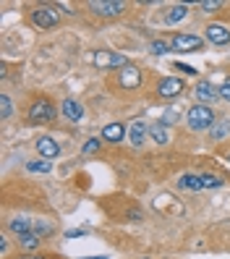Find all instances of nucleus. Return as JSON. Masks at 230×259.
<instances>
[{
	"label": "nucleus",
	"mask_w": 230,
	"mask_h": 259,
	"mask_svg": "<svg viewBox=\"0 0 230 259\" xmlns=\"http://www.w3.org/2000/svg\"><path fill=\"white\" fill-rule=\"evenodd\" d=\"M186 123L194 131H209L214 123H217V118H214L209 105H194V108L186 113Z\"/></svg>",
	"instance_id": "nucleus-1"
},
{
	"label": "nucleus",
	"mask_w": 230,
	"mask_h": 259,
	"mask_svg": "<svg viewBox=\"0 0 230 259\" xmlns=\"http://www.w3.org/2000/svg\"><path fill=\"white\" fill-rule=\"evenodd\" d=\"M58 118V108L48 100V97H39L32 102V108H29V120L32 123H50V120Z\"/></svg>",
	"instance_id": "nucleus-2"
},
{
	"label": "nucleus",
	"mask_w": 230,
	"mask_h": 259,
	"mask_svg": "<svg viewBox=\"0 0 230 259\" xmlns=\"http://www.w3.org/2000/svg\"><path fill=\"white\" fill-rule=\"evenodd\" d=\"M58 21H60V16H58V11L53 6H37V8H32V24L34 26L53 29V26H58Z\"/></svg>",
	"instance_id": "nucleus-3"
},
{
	"label": "nucleus",
	"mask_w": 230,
	"mask_h": 259,
	"mask_svg": "<svg viewBox=\"0 0 230 259\" xmlns=\"http://www.w3.org/2000/svg\"><path fill=\"white\" fill-rule=\"evenodd\" d=\"M91 63L100 66V68H126V66H131L126 55H120V53H107V50L91 55Z\"/></svg>",
	"instance_id": "nucleus-4"
},
{
	"label": "nucleus",
	"mask_w": 230,
	"mask_h": 259,
	"mask_svg": "<svg viewBox=\"0 0 230 259\" xmlns=\"http://www.w3.org/2000/svg\"><path fill=\"white\" fill-rule=\"evenodd\" d=\"M89 8L95 11L97 16L110 19V16H120V13L126 11V3H120V0H91Z\"/></svg>",
	"instance_id": "nucleus-5"
},
{
	"label": "nucleus",
	"mask_w": 230,
	"mask_h": 259,
	"mask_svg": "<svg viewBox=\"0 0 230 259\" xmlns=\"http://www.w3.org/2000/svg\"><path fill=\"white\" fill-rule=\"evenodd\" d=\"M202 39L194 37V34H173L170 37V48L178 50V53H191V50H199L202 48Z\"/></svg>",
	"instance_id": "nucleus-6"
},
{
	"label": "nucleus",
	"mask_w": 230,
	"mask_h": 259,
	"mask_svg": "<svg viewBox=\"0 0 230 259\" xmlns=\"http://www.w3.org/2000/svg\"><path fill=\"white\" fill-rule=\"evenodd\" d=\"M183 89H186V84H183V79H175V76H167V79L160 81L157 87V95L165 97V100H170V97H178Z\"/></svg>",
	"instance_id": "nucleus-7"
},
{
	"label": "nucleus",
	"mask_w": 230,
	"mask_h": 259,
	"mask_svg": "<svg viewBox=\"0 0 230 259\" xmlns=\"http://www.w3.org/2000/svg\"><path fill=\"white\" fill-rule=\"evenodd\" d=\"M194 92H196L199 105H209V102H214V100H220V89L214 87V84H209V81H199Z\"/></svg>",
	"instance_id": "nucleus-8"
},
{
	"label": "nucleus",
	"mask_w": 230,
	"mask_h": 259,
	"mask_svg": "<svg viewBox=\"0 0 230 259\" xmlns=\"http://www.w3.org/2000/svg\"><path fill=\"white\" fill-rule=\"evenodd\" d=\"M37 152H39V157L53 160V157L60 155V144L53 139V136H39V139H37Z\"/></svg>",
	"instance_id": "nucleus-9"
},
{
	"label": "nucleus",
	"mask_w": 230,
	"mask_h": 259,
	"mask_svg": "<svg viewBox=\"0 0 230 259\" xmlns=\"http://www.w3.org/2000/svg\"><path fill=\"white\" fill-rule=\"evenodd\" d=\"M147 136H149V126L144 123V120H133V123L128 126V139H131L133 147H144Z\"/></svg>",
	"instance_id": "nucleus-10"
},
{
	"label": "nucleus",
	"mask_w": 230,
	"mask_h": 259,
	"mask_svg": "<svg viewBox=\"0 0 230 259\" xmlns=\"http://www.w3.org/2000/svg\"><path fill=\"white\" fill-rule=\"evenodd\" d=\"M60 113H63L71 123H81V118H84V108H81V105L76 102L73 97L63 100V105H60Z\"/></svg>",
	"instance_id": "nucleus-11"
},
{
	"label": "nucleus",
	"mask_w": 230,
	"mask_h": 259,
	"mask_svg": "<svg viewBox=\"0 0 230 259\" xmlns=\"http://www.w3.org/2000/svg\"><path fill=\"white\" fill-rule=\"evenodd\" d=\"M139 84H142V71L139 68H136V66L120 68V87H123V89H133Z\"/></svg>",
	"instance_id": "nucleus-12"
},
{
	"label": "nucleus",
	"mask_w": 230,
	"mask_h": 259,
	"mask_svg": "<svg viewBox=\"0 0 230 259\" xmlns=\"http://www.w3.org/2000/svg\"><path fill=\"white\" fill-rule=\"evenodd\" d=\"M123 136H128V128L123 123H110V126H105L102 128V139L105 142H123Z\"/></svg>",
	"instance_id": "nucleus-13"
},
{
	"label": "nucleus",
	"mask_w": 230,
	"mask_h": 259,
	"mask_svg": "<svg viewBox=\"0 0 230 259\" xmlns=\"http://www.w3.org/2000/svg\"><path fill=\"white\" fill-rule=\"evenodd\" d=\"M207 39H209L212 45H227V42H230V32H227V26H220V24L207 26Z\"/></svg>",
	"instance_id": "nucleus-14"
},
{
	"label": "nucleus",
	"mask_w": 230,
	"mask_h": 259,
	"mask_svg": "<svg viewBox=\"0 0 230 259\" xmlns=\"http://www.w3.org/2000/svg\"><path fill=\"white\" fill-rule=\"evenodd\" d=\"M149 136H152L157 144H167V142H170V128H167L162 120H157V123L149 126Z\"/></svg>",
	"instance_id": "nucleus-15"
},
{
	"label": "nucleus",
	"mask_w": 230,
	"mask_h": 259,
	"mask_svg": "<svg viewBox=\"0 0 230 259\" xmlns=\"http://www.w3.org/2000/svg\"><path fill=\"white\" fill-rule=\"evenodd\" d=\"M178 189L183 191H202V176H194V173H186V176H180L178 181Z\"/></svg>",
	"instance_id": "nucleus-16"
},
{
	"label": "nucleus",
	"mask_w": 230,
	"mask_h": 259,
	"mask_svg": "<svg viewBox=\"0 0 230 259\" xmlns=\"http://www.w3.org/2000/svg\"><path fill=\"white\" fill-rule=\"evenodd\" d=\"M11 231L21 238V236H26V233H34V223L29 220V218H13V220H11Z\"/></svg>",
	"instance_id": "nucleus-17"
},
{
	"label": "nucleus",
	"mask_w": 230,
	"mask_h": 259,
	"mask_svg": "<svg viewBox=\"0 0 230 259\" xmlns=\"http://www.w3.org/2000/svg\"><path fill=\"white\" fill-rule=\"evenodd\" d=\"M186 13H189V6L186 3H178V6H173L170 11H167L165 24H178L180 19H186Z\"/></svg>",
	"instance_id": "nucleus-18"
},
{
	"label": "nucleus",
	"mask_w": 230,
	"mask_h": 259,
	"mask_svg": "<svg viewBox=\"0 0 230 259\" xmlns=\"http://www.w3.org/2000/svg\"><path fill=\"white\" fill-rule=\"evenodd\" d=\"M227 134H230V120H227V118H220L217 123L209 128V136H212V139H225Z\"/></svg>",
	"instance_id": "nucleus-19"
},
{
	"label": "nucleus",
	"mask_w": 230,
	"mask_h": 259,
	"mask_svg": "<svg viewBox=\"0 0 230 259\" xmlns=\"http://www.w3.org/2000/svg\"><path fill=\"white\" fill-rule=\"evenodd\" d=\"M26 170L29 173H50L53 165H50V160H29L26 162Z\"/></svg>",
	"instance_id": "nucleus-20"
},
{
	"label": "nucleus",
	"mask_w": 230,
	"mask_h": 259,
	"mask_svg": "<svg viewBox=\"0 0 230 259\" xmlns=\"http://www.w3.org/2000/svg\"><path fill=\"white\" fill-rule=\"evenodd\" d=\"M19 243L26 249V251H34V249H39V243H42V238L37 236V233H26V236H21L19 238Z\"/></svg>",
	"instance_id": "nucleus-21"
},
{
	"label": "nucleus",
	"mask_w": 230,
	"mask_h": 259,
	"mask_svg": "<svg viewBox=\"0 0 230 259\" xmlns=\"http://www.w3.org/2000/svg\"><path fill=\"white\" fill-rule=\"evenodd\" d=\"M11 115H13V102H11V97H8V95H0V118L8 120Z\"/></svg>",
	"instance_id": "nucleus-22"
},
{
	"label": "nucleus",
	"mask_w": 230,
	"mask_h": 259,
	"mask_svg": "<svg viewBox=\"0 0 230 259\" xmlns=\"http://www.w3.org/2000/svg\"><path fill=\"white\" fill-rule=\"evenodd\" d=\"M222 184H225V181L217 178V176H212V173H204V176H202V186H204V189H220Z\"/></svg>",
	"instance_id": "nucleus-23"
},
{
	"label": "nucleus",
	"mask_w": 230,
	"mask_h": 259,
	"mask_svg": "<svg viewBox=\"0 0 230 259\" xmlns=\"http://www.w3.org/2000/svg\"><path fill=\"white\" fill-rule=\"evenodd\" d=\"M149 50L155 53V55H165L167 50H170V42H167V39H155V42L149 45Z\"/></svg>",
	"instance_id": "nucleus-24"
},
{
	"label": "nucleus",
	"mask_w": 230,
	"mask_h": 259,
	"mask_svg": "<svg viewBox=\"0 0 230 259\" xmlns=\"http://www.w3.org/2000/svg\"><path fill=\"white\" fill-rule=\"evenodd\" d=\"M199 6H202V11H207V13H212V11L222 8V3H220V0H202Z\"/></svg>",
	"instance_id": "nucleus-25"
},
{
	"label": "nucleus",
	"mask_w": 230,
	"mask_h": 259,
	"mask_svg": "<svg viewBox=\"0 0 230 259\" xmlns=\"http://www.w3.org/2000/svg\"><path fill=\"white\" fill-rule=\"evenodd\" d=\"M34 233H37L39 238H44V236H50V233H53V228H50V225H44V223H34Z\"/></svg>",
	"instance_id": "nucleus-26"
},
{
	"label": "nucleus",
	"mask_w": 230,
	"mask_h": 259,
	"mask_svg": "<svg viewBox=\"0 0 230 259\" xmlns=\"http://www.w3.org/2000/svg\"><path fill=\"white\" fill-rule=\"evenodd\" d=\"M97 149H100V139H89V142L81 147L84 155H91V152H97Z\"/></svg>",
	"instance_id": "nucleus-27"
},
{
	"label": "nucleus",
	"mask_w": 230,
	"mask_h": 259,
	"mask_svg": "<svg viewBox=\"0 0 230 259\" xmlns=\"http://www.w3.org/2000/svg\"><path fill=\"white\" fill-rule=\"evenodd\" d=\"M175 120H178V110H165V113H162V123H165V126L175 123Z\"/></svg>",
	"instance_id": "nucleus-28"
},
{
	"label": "nucleus",
	"mask_w": 230,
	"mask_h": 259,
	"mask_svg": "<svg viewBox=\"0 0 230 259\" xmlns=\"http://www.w3.org/2000/svg\"><path fill=\"white\" fill-rule=\"evenodd\" d=\"M178 71H183L186 76H196V68H191V66H186V63H173Z\"/></svg>",
	"instance_id": "nucleus-29"
},
{
	"label": "nucleus",
	"mask_w": 230,
	"mask_h": 259,
	"mask_svg": "<svg viewBox=\"0 0 230 259\" xmlns=\"http://www.w3.org/2000/svg\"><path fill=\"white\" fill-rule=\"evenodd\" d=\"M220 97H222V100H227V102H230V81H225V84H222V87H220Z\"/></svg>",
	"instance_id": "nucleus-30"
},
{
	"label": "nucleus",
	"mask_w": 230,
	"mask_h": 259,
	"mask_svg": "<svg viewBox=\"0 0 230 259\" xmlns=\"http://www.w3.org/2000/svg\"><path fill=\"white\" fill-rule=\"evenodd\" d=\"M79 236H84L81 228H76V231H68V233H66V238H79Z\"/></svg>",
	"instance_id": "nucleus-31"
},
{
	"label": "nucleus",
	"mask_w": 230,
	"mask_h": 259,
	"mask_svg": "<svg viewBox=\"0 0 230 259\" xmlns=\"http://www.w3.org/2000/svg\"><path fill=\"white\" fill-rule=\"evenodd\" d=\"M0 251H8V241H6V236H0Z\"/></svg>",
	"instance_id": "nucleus-32"
},
{
	"label": "nucleus",
	"mask_w": 230,
	"mask_h": 259,
	"mask_svg": "<svg viewBox=\"0 0 230 259\" xmlns=\"http://www.w3.org/2000/svg\"><path fill=\"white\" fill-rule=\"evenodd\" d=\"M84 259H105V256H84Z\"/></svg>",
	"instance_id": "nucleus-33"
},
{
	"label": "nucleus",
	"mask_w": 230,
	"mask_h": 259,
	"mask_svg": "<svg viewBox=\"0 0 230 259\" xmlns=\"http://www.w3.org/2000/svg\"><path fill=\"white\" fill-rule=\"evenodd\" d=\"M24 259H37V256H24Z\"/></svg>",
	"instance_id": "nucleus-34"
},
{
	"label": "nucleus",
	"mask_w": 230,
	"mask_h": 259,
	"mask_svg": "<svg viewBox=\"0 0 230 259\" xmlns=\"http://www.w3.org/2000/svg\"><path fill=\"white\" fill-rule=\"evenodd\" d=\"M227 162H230V155H227Z\"/></svg>",
	"instance_id": "nucleus-35"
}]
</instances>
